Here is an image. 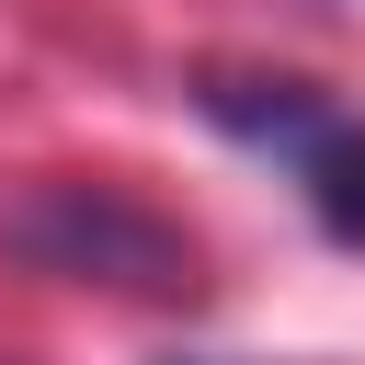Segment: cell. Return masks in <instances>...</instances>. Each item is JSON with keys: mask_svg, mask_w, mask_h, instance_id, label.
Returning a JSON list of instances; mask_svg holds the SVG:
<instances>
[{"mask_svg": "<svg viewBox=\"0 0 365 365\" xmlns=\"http://www.w3.org/2000/svg\"><path fill=\"white\" fill-rule=\"evenodd\" d=\"M11 251L68 274V285H125V297H182L194 285V240L160 228L148 205H125L114 182H46L11 205Z\"/></svg>", "mask_w": 365, "mask_h": 365, "instance_id": "2", "label": "cell"}, {"mask_svg": "<svg viewBox=\"0 0 365 365\" xmlns=\"http://www.w3.org/2000/svg\"><path fill=\"white\" fill-rule=\"evenodd\" d=\"M194 103H205V114H217L240 148L285 160V182L308 194L319 240L365 251V114H331L308 80H205Z\"/></svg>", "mask_w": 365, "mask_h": 365, "instance_id": "1", "label": "cell"}]
</instances>
